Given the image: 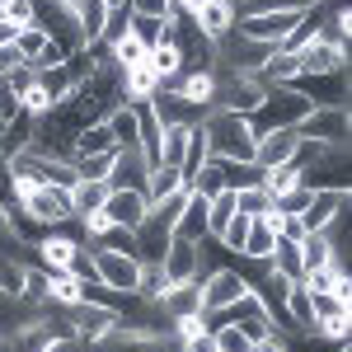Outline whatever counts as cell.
Wrapping results in <instances>:
<instances>
[{
  "mask_svg": "<svg viewBox=\"0 0 352 352\" xmlns=\"http://www.w3.org/2000/svg\"><path fill=\"white\" fill-rule=\"evenodd\" d=\"M202 136H207V151H212L217 160L254 164V127H249L244 113L207 109L202 113Z\"/></svg>",
  "mask_w": 352,
  "mask_h": 352,
  "instance_id": "cell-1",
  "label": "cell"
},
{
  "mask_svg": "<svg viewBox=\"0 0 352 352\" xmlns=\"http://www.w3.org/2000/svg\"><path fill=\"white\" fill-rule=\"evenodd\" d=\"M310 109H315V104H310V99L300 94L296 85H268L263 104L249 113V127H254V136L268 132V127H300Z\"/></svg>",
  "mask_w": 352,
  "mask_h": 352,
  "instance_id": "cell-2",
  "label": "cell"
},
{
  "mask_svg": "<svg viewBox=\"0 0 352 352\" xmlns=\"http://www.w3.org/2000/svg\"><path fill=\"white\" fill-rule=\"evenodd\" d=\"M315 10H320V5H315ZM305 14H310V10H268V14H244V19H235V33L282 47V43L305 24Z\"/></svg>",
  "mask_w": 352,
  "mask_h": 352,
  "instance_id": "cell-3",
  "label": "cell"
},
{
  "mask_svg": "<svg viewBox=\"0 0 352 352\" xmlns=\"http://www.w3.org/2000/svg\"><path fill=\"white\" fill-rule=\"evenodd\" d=\"M197 292H202V315L212 320V315H226L249 292V282L240 277V268H212L197 277Z\"/></svg>",
  "mask_w": 352,
  "mask_h": 352,
  "instance_id": "cell-4",
  "label": "cell"
},
{
  "mask_svg": "<svg viewBox=\"0 0 352 352\" xmlns=\"http://www.w3.org/2000/svg\"><path fill=\"white\" fill-rule=\"evenodd\" d=\"M14 207H19L33 226H66V221L76 217V212H71V188H56V184H38V188L28 192V197H19Z\"/></svg>",
  "mask_w": 352,
  "mask_h": 352,
  "instance_id": "cell-5",
  "label": "cell"
},
{
  "mask_svg": "<svg viewBox=\"0 0 352 352\" xmlns=\"http://www.w3.org/2000/svg\"><path fill=\"white\" fill-rule=\"evenodd\" d=\"M89 254H94V282H104L118 296H132L141 258L136 254H118V249H89Z\"/></svg>",
  "mask_w": 352,
  "mask_h": 352,
  "instance_id": "cell-6",
  "label": "cell"
},
{
  "mask_svg": "<svg viewBox=\"0 0 352 352\" xmlns=\"http://www.w3.org/2000/svg\"><path fill=\"white\" fill-rule=\"evenodd\" d=\"M118 320H122V310H113V305H94V300H76V305H66V310H61V324L76 329L89 348H94V343H99Z\"/></svg>",
  "mask_w": 352,
  "mask_h": 352,
  "instance_id": "cell-7",
  "label": "cell"
},
{
  "mask_svg": "<svg viewBox=\"0 0 352 352\" xmlns=\"http://www.w3.org/2000/svg\"><path fill=\"white\" fill-rule=\"evenodd\" d=\"M352 207V192L348 184H329V188H315L310 192V202H305V212H300V226L305 230H324L329 221H338L343 212Z\"/></svg>",
  "mask_w": 352,
  "mask_h": 352,
  "instance_id": "cell-8",
  "label": "cell"
},
{
  "mask_svg": "<svg viewBox=\"0 0 352 352\" xmlns=\"http://www.w3.org/2000/svg\"><path fill=\"white\" fill-rule=\"evenodd\" d=\"M160 268L169 282H197L202 277V244L169 235V244H164V254H160Z\"/></svg>",
  "mask_w": 352,
  "mask_h": 352,
  "instance_id": "cell-9",
  "label": "cell"
},
{
  "mask_svg": "<svg viewBox=\"0 0 352 352\" xmlns=\"http://www.w3.org/2000/svg\"><path fill=\"white\" fill-rule=\"evenodd\" d=\"M292 85H296L315 109H348V71H333V76H296Z\"/></svg>",
  "mask_w": 352,
  "mask_h": 352,
  "instance_id": "cell-10",
  "label": "cell"
},
{
  "mask_svg": "<svg viewBox=\"0 0 352 352\" xmlns=\"http://www.w3.org/2000/svg\"><path fill=\"white\" fill-rule=\"evenodd\" d=\"M296 132L324 146H348V109H310Z\"/></svg>",
  "mask_w": 352,
  "mask_h": 352,
  "instance_id": "cell-11",
  "label": "cell"
},
{
  "mask_svg": "<svg viewBox=\"0 0 352 352\" xmlns=\"http://www.w3.org/2000/svg\"><path fill=\"white\" fill-rule=\"evenodd\" d=\"M80 249H85V244L71 240L66 230H52V235H43V240L33 244V258H38V268H43V272H71V263H76Z\"/></svg>",
  "mask_w": 352,
  "mask_h": 352,
  "instance_id": "cell-12",
  "label": "cell"
},
{
  "mask_svg": "<svg viewBox=\"0 0 352 352\" xmlns=\"http://www.w3.org/2000/svg\"><path fill=\"white\" fill-rule=\"evenodd\" d=\"M300 146V132L296 127H268V132L254 136V164L268 169V164H282L292 160V151Z\"/></svg>",
  "mask_w": 352,
  "mask_h": 352,
  "instance_id": "cell-13",
  "label": "cell"
},
{
  "mask_svg": "<svg viewBox=\"0 0 352 352\" xmlns=\"http://www.w3.org/2000/svg\"><path fill=\"white\" fill-rule=\"evenodd\" d=\"M146 174H151V164L141 155V146H118L113 151V169H109V188H146Z\"/></svg>",
  "mask_w": 352,
  "mask_h": 352,
  "instance_id": "cell-14",
  "label": "cell"
},
{
  "mask_svg": "<svg viewBox=\"0 0 352 352\" xmlns=\"http://www.w3.org/2000/svg\"><path fill=\"white\" fill-rule=\"evenodd\" d=\"M151 109H155V118H160L164 127H192V122H202V113L197 104H188L184 94H174L169 85H160L155 94H151Z\"/></svg>",
  "mask_w": 352,
  "mask_h": 352,
  "instance_id": "cell-15",
  "label": "cell"
},
{
  "mask_svg": "<svg viewBox=\"0 0 352 352\" xmlns=\"http://www.w3.org/2000/svg\"><path fill=\"white\" fill-rule=\"evenodd\" d=\"M104 212H109L113 226L136 230V226L146 221V212H151V202H146V192H141V188H113L109 202H104Z\"/></svg>",
  "mask_w": 352,
  "mask_h": 352,
  "instance_id": "cell-16",
  "label": "cell"
},
{
  "mask_svg": "<svg viewBox=\"0 0 352 352\" xmlns=\"http://www.w3.org/2000/svg\"><path fill=\"white\" fill-rule=\"evenodd\" d=\"M192 28H197L207 43H221V38L235 28V5H230V0H207V5L192 14Z\"/></svg>",
  "mask_w": 352,
  "mask_h": 352,
  "instance_id": "cell-17",
  "label": "cell"
},
{
  "mask_svg": "<svg viewBox=\"0 0 352 352\" xmlns=\"http://www.w3.org/2000/svg\"><path fill=\"white\" fill-rule=\"evenodd\" d=\"M333 71H348V47H333V43H315L300 52V76H333Z\"/></svg>",
  "mask_w": 352,
  "mask_h": 352,
  "instance_id": "cell-18",
  "label": "cell"
},
{
  "mask_svg": "<svg viewBox=\"0 0 352 352\" xmlns=\"http://www.w3.org/2000/svg\"><path fill=\"white\" fill-rule=\"evenodd\" d=\"M174 235L179 240H212V230H207V197H197V192H188V202L179 207V217H174Z\"/></svg>",
  "mask_w": 352,
  "mask_h": 352,
  "instance_id": "cell-19",
  "label": "cell"
},
{
  "mask_svg": "<svg viewBox=\"0 0 352 352\" xmlns=\"http://www.w3.org/2000/svg\"><path fill=\"white\" fill-rule=\"evenodd\" d=\"M169 89H174V94H184V99H188V104H197V109H212L217 76H212V71H179V76L169 80Z\"/></svg>",
  "mask_w": 352,
  "mask_h": 352,
  "instance_id": "cell-20",
  "label": "cell"
},
{
  "mask_svg": "<svg viewBox=\"0 0 352 352\" xmlns=\"http://www.w3.org/2000/svg\"><path fill=\"white\" fill-rule=\"evenodd\" d=\"M164 315H169V324L179 320V315H192V310H202V292H197V282H169L164 287Z\"/></svg>",
  "mask_w": 352,
  "mask_h": 352,
  "instance_id": "cell-21",
  "label": "cell"
},
{
  "mask_svg": "<svg viewBox=\"0 0 352 352\" xmlns=\"http://www.w3.org/2000/svg\"><path fill=\"white\" fill-rule=\"evenodd\" d=\"M113 146V132H109V122H85L80 132L71 136V155H109Z\"/></svg>",
  "mask_w": 352,
  "mask_h": 352,
  "instance_id": "cell-22",
  "label": "cell"
},
{
  "mask_svg": "<svg viewBox=\"0 0 352 352\" xmlns=\"http://www.w3.org/2000/svg\"><path fill=\"white\" fill-rule=\"evenodd\" d=\"M109 184H104V179H76V184H71V212H76V217H89V212H99V207H104V202H109Z\"/></svg>",
  "mask_w": 352,
  "mask_h": 352,
  "instance_id": "cell-23",
  "label": "cell"
},
{
  "mask_svg": "<svg viewBox=\"0 0 352 352\" xmlns=\"http://www.w3.org/2000/svg\"><path fill=\"white\" fill-rule=\"evenodd\" d=\"M296 76H300V56L287 52V47H277V52L263 61V71H258L254 80H263V85H292Z\"/></svg>",
  "mask_w": 352,
  "mask_h": 352,
  "instance_id": "cell-24",
  "label": "cell"
},
{
  "mask_svg": "<svg viewBox=\"0 0 352 352\" xmlns=\"http://www.w3.org/2000/svg\"><path fill=\"white\" fill-rule=\"evenodd\" d=\"M155 89H160V76H155L146 61L132 66V71H122V99H127V104H146Z\"/></svg>",
  "mask_w": 352,
  "mask_h": 352,
  "instance_id": "cell-25",
  "label": "cell"
},
{
  "mask_svg": "<svg viewBox=\"0 0 352 352\" xmlns=\"http://www.w3.org/2000/svg\"><path fill=\"white\" fill-rule=\"evenodd\" d=\"M146 66L160 76V85H169L179 71H184V47H174V43H155V47L146 52Z\"/></svg>",
  "mask_w": 352,
  "mask_h": 352,
  "instance_id": "cell-26",
  "label": "cell"
},
{
  "mask_svg": "<svg viewBox=\"0 0 352 352\" xmlns=\"http://www.w3.org/2000/svg\"><path fill=\"white\" fill-rule=\"evenodd\" d=\"M207 155H212V151H207V136H202V122H197V127L188 132L184 155H179V184H192V174L207 164Z\"/></svg>",
  "mask_w": 352,
  "mask_h": 352,
  "instance_id": "cell-27",
  "label": "cell"
},
{
  "mask_svg": "<svg viewBox=\"0 0 352 352\" xmlns=\"http://www.w3.org/2000/svg\"><path fill=\"white\" fill-rule=\"evenodd\" d=\"M268 263H272V272H282L287 282H300V277H305V263H300V244L296 240H277L272 254H268Z\"/></svg>",
  "mask_w": 352,
  "mask_h": 352,
  "instance_id": "cell-28",
  "label": "cell"
},
{
  "mask_svg": "<svg viewBox=\"0 0 352 352\" xmlns=\"http://www.w3.org/2000/svg\"><path fill=\"white\" fill-rule=\"evenodd\" d=\"M300 263H305V272H315V268H329L333 263V249H329V240H324V230H305L300 235ZM338 268V263H333Z\"/></svg>",
  "mask_w": 352,
  "mask_h": 352,
  "instance_id": "cell-29",
  "label": "cell"
},
{
  "mask_svg": "<svg viewBox=\"0 0 352 352\" xmlns=\"http://www.w3.org/2000/svg\"><path fill=\"white\" fill-rule=\"evenodd\" d=\"M164 287H169V277H164L160 258H141V272H136V300H160Z\"/></svg>",
  "mask_w": 352,
  "mask_h": 352,
  "instance_id": "cell-30",
  "label": "cell"
},
{
  "mask_svg": "<svg viewBox=\"0 0 352 352\" xmlns=\"http://www.w3.org/2000/svg\"><path fill=\"white\" fill-rule=\"evenodd\" d=\"M287 320H292V333L315 329V310H310V292H305V282H292V292H287Z\"/></svg>",
  "mask_w": 352,
  "mask_h": 352,
  "instance_id": "cell-31",
  "label": "cell"
},
{
  "mask_svg": "<svg viewBox=\"0 0 352 352\" xmlns=\"http://www.w3.org/2000/svg\"><path fill=\"white\" fill-rule=\"evenodd\" d=\"M80 300V277L76 272H47V305L52 310H66Z\"/></svg>",
  "mask_w": 352,
  "mask_h": 352,
  "instance_id": "cell-32",
  "label": "cell"
},
{
  "mask_svg": "<svg viewBox=\"0 0 352 352\" xmlns=\"http://www.w3.org/2000/svg\"><path fill=\"white\" fill-rule=\"evenodd\" d=\"M272 244H277V235H272V226L263 217H249V235H244V249L240 258H268Z\"/></svg>",
  "mask_w": 352,
  "mask_h": 352,
  "instance_id": "cell-33",
  "label": "cell"
},
{
  "mask_svg": "<svg viewBox=\"0 0 352 352\" xmlns=\"http://www.w3.org/2000/svg\"><path fill=\"white\" fill-rule=\"evenodd\" d=\"M24 282H28V263H19L14 254H0V296L24 300Z\"/></svg>",
  "mask_w": 352,
  "mask_h": 352,
  "instance_id": "cell-34",
  "label": "cell"
},
{
  "mask_svg": "<svg viewBox=\"0 0 352 352\" xmlns=\"http://www.w3.org/2000/svg\"><path fill=\"white\" fill-rule=\"evenodd\" d=\"M240 212V202H235V188H221L217 197H207V230H212V240L221 235V226Z\"/></svg>",
  "mask_w": 352,
  "mask_h": 352,
  "instance_id": "cell-35",
  "label": "cell"
},
{
  "mask_svg": "<svg viewBox=\"0 0 352 352\" xmlns=\"http://www.w3.org/2000/svg\"><path fill=\"white\" fill-rule=\"evenodd\" d=\"M146 52H151V47H146V43H136L132 33H122L118 43H109V61L118 66V71H132V66H141V61H146Z\"/></svg>",
  "mask_w": 352,
  "mask_h": 352,
  "instance_id": "cell-36",
  "label": "cell"
},
{
  "mask_svg": "<svg viewBox=\"0 0 352 352\" xmlns=\"http://www.w3.org/2000/svg\"><path fill=\"white\" fill-rule=\"evenodd\" d=\"M19 113H28V118H52V113H56L52 89H47L43 80H33L24 94H19Z\"/></svg>",
  "mask_w": 352,
  "mask_h": 352,
  "instance_id": "cell-37",
  "label": "cell"
},
{
  "mask_svg": "<svg viewBox=\"0 0 352 352\" xmlns=\"http://www.w3.org/2000/svg\"><path fill=\"white\" fill-rule=\"evenodd\" d=\"M104 122H109V132H113V141H118V146H136V109L127 104V99H122V104H118Z\"/></svg>",
  "mask_w": 352,
  "mask_h": 352,
  "instance_id": "cell-38",
  "label": "cell"
},
{
  "mask_svg": "<svg viewBox=\"0 0 352 352\" xmlns=\"http://www.w3.org/2000/svg\"><path fill=\"white\" fill-rule=\"evenodd\" d=\"M179 188V169H169V164H155V169H151V174H146V202H151V207H155V202H164V197H169V192Z\"/></svg>",
  "mask_w": 352,
  "mask_h": 352,
  "instance_id": "cell-39",
  "label": "cell"
},
{
  "mask_svg": "<svg viewBox=\"0 0 352 352\" xmlns=\"http://www.w3.org/2000/svg\"><path fill=\"white\" fill-rule=\"evenodd\" d=\"M188 188L197 192V197H217V192L226 188V169H221L217 155H207V164H202V169L192 174V184H188Z\"/></svg>",
  "mask_w": 352,
  "mask_h": 352,
  "instance_id": "cell-40",
  "label": "cell"
},
{
  "mask_svg": "<svg viewBox=\"0 0 352 352\" xmlns=\"http://www.w3.org/2000/svg\"><path fill=\"white\" fill-rule=\"evenodd\" d=\"M127 33H132L136 43H146V47H155L164 33V19H155V14H132L127 10Z\"/></svg>",
  "mask_w": 352,
  "mask_h": 352,
  "instance_id": "cell-41",
  "label": "cell"
},
{
  "mask_svg": "<svg viewBox=\"0 0 352 352\" xmlns=\"http://www.w3.org/2000/svg\"><path fill=\"white\" fill-rule=\"evenodd\" d=\"M0 19L14 28L38 24V0H0Z\"/></svg>",
  "mask_w": 352,
  "mask_h": 352,
  "instance_id": "cell-42",
  "label": "cell"
},
{
  "mask_svg": "<svg viewBox=\"0 0 352 352\" xmlns=\"http://www.w3.org/2000/svg\"><path fill=\"white\" fill-rule=\"evenodd\" d=\"M43 43H47V28L43 24H28L14 33V52H19V61H33V56L43 52Z\"/></svg>",
  "mask_w": 352,
  "mask_h": 352,
  "instance_id": "cell-43",
  "label": "cell"
},
{
  "mask_svg": "<svg viewBox=\"0 0 352 352\" xmlns=\"http://www.w3.org/2000/svg\"><path fill=\"white\" fill-rule=\"evenodd\" d=\"M235 202H240L244 217H268V212H272V197L258 188V184H249V188H235Z\"/></svg>",
  "mask_w": 352,
  "mask_h": 352,
  "instance_id": "cell-44",
  "label": "cell"
},
{
  "mask_svg": "<svg viewBox=\"0 0 352 352\" xmlns=\"http://www.w3.org/2000/svg\"><path fill=\"white\" fill-rule=\"evenodd\" d=\"M43 352H89V343H85L76 329H66V324H61V329L52 333V338H47V348H43Z\"/></svg>",
  "mask_w": 352,
  "mask_h": 352,
  "instance_id": "cell-45",
  "label": "cell"
},
{
  "mask_svg": "<svg viewBox=\"0 0 352 352\" xmlns=\"http://www.w3.org/2000/svg\"><path fill=\"white\" fill-rule=\"evenodd\" d=\"M127 10L132 14H155V19H164V14H174V0H127Z\"/></svg>",
  "mask_w": 352,
  "mask_h": 352,
  "instance_id": "cell-46",
  "label": "cell"
},
{
  "mask_svg": "<svg viewBox=\"0 0 352 352\" xmlns=\"http://www.w3.org/2000/svg\"><path fill=\"white\" fill-rule=\"evenodd\" d=\"M0 240H14V217H10L5 202H0Z\"/></svg>",
  "mask_w": 352,
  "mask_h": 352,
  "instance_id": "cell-47",
  "label": "cell"
},
{
  "mask_svg": "<svg viewBox=\"0 0 352 352\" xmlns=\"http://www.w3.org/2000/svg\"><path fill=\"white\" fill-rule=\"evenodd\" d=\"M333 352H348V343H338V348H333Z\"/></svg>",
  "mask_w": 352,
  "mask_h": 352,
  "instance_id": "cell-48",
  "label": "cell"
},
{
  "mask_svg": "<svg viewBox=\"0 0 352 352\" xmlns=\"http://www.w3.org/2000/svg\"><path fill=\"white\" fill-rule=\"evenodd\" d=\"M56 5H66V10H71V0H56Z\"/></svg>",
  "mask_w": 352,
  "mask_h": 352,
  "instance_id": "cell-49",
  "label": "cell"
},
{
  "mask_svg": "<svg viewBox=\"0 0 352 352\" xmlns=\"http://www.w3.org/2000/svg\"><path fill=\"white\" fill-rule=\"evenodd\" d=\"M164 352H179V348H164Z\"/></svg>",
  "mask_w": 352,
  "mask_h": 352,
  "instance_id": "cell-50",
  "label": "cell"
},
{
  "mask_svg": "<svg viewBox=\"0 0 352 352\" xmlns=\"http://www.w3.org/2000/svg\"><path fill=\"white\" fill-rule=\"evenodd\" d=\"M315 5H324V0H315Z\"/></svg>",
  "mask_w": 352,
  "mask_h": 352,
  "instance_id": "cell-51",
  "label": "cell"
},
{
  "mask_svg": "<svg viewBox=\"0 0 352 352\" xmlns=\"http://www.w3.org/2000/svg\"><path fill=\"white\" fill-rule=\"evenodd\" d=\"M0 333H5V324H0Z\"/></svg>",
  "mask_w": 352,
  "mask_h": 352,
  "instance_id": "cell-52",
  "label": "cell"
},
{
  "mask_svg": "<svg viewBox=\"0 0 352 352\" xmlns=\"http://www.w3.org/2000/svg\"><path fill=\"white\" fill-rule=\"evenodd\" d=\"M230 5H235V0H230Z\"/></svg>",
  "mask_w": 352,
  "mask_h": 352,
  "instance_id": "cell-53",
  "label": "cell"
}]
</instances>
